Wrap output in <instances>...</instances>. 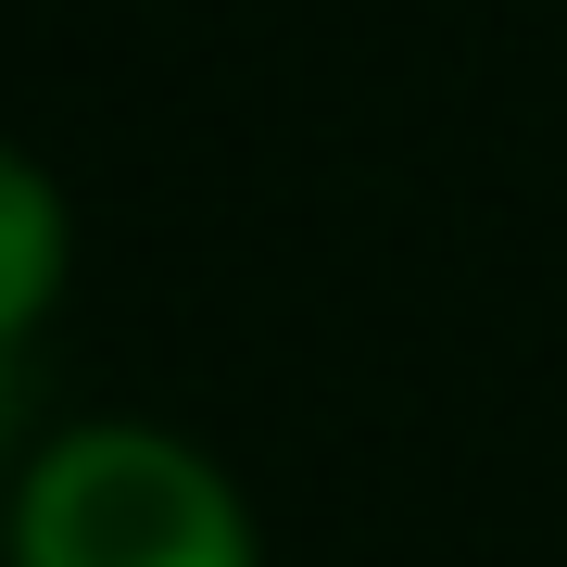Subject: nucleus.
<instances>
[{"label":"nucleus","mask_w":567,"mask_h":567,"mask_svg":"<svg viewBox=\"0 0 567 567\" xmlns=\"http://www.w3.org/2000/svg\"><path fill=\"white\" fill-rule=\"evenodd\" d=\"M25 567H252V543L203 454L152 429H89L25 492Z\"/></svg>","instance_id":"f257e3e1"},{"label":"nucleus","mask_w":567,"mask_h":567,"mask_svg":"<svg viewBox=\"0 0 567 567\" xmlns=\"http://www.w3.org/2000/svg\"><path fill=\"white\" fill-rule=\"evenodd\" d=\"M51 265H63V215H51V189L0 152V341L51 303Z\"/></svg>","instance_id":"f03ea898"}]
</instances>
